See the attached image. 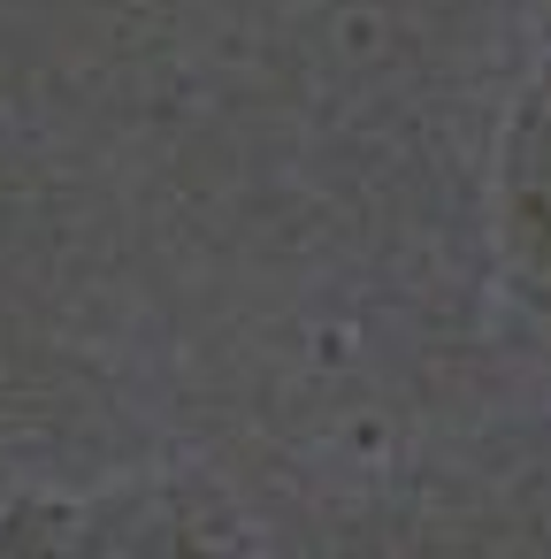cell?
I'll return each instance as SVG.
<instances>
[{
  "label": "cell",
  "instance_id": "6da1fadb",
  "mask_svg": "<svg viewBox=\"0 0 551 559\" xmlns=\"http://www.w3.org/2000/svg\"><path fill=\"white\" fill-rule=\"evenodd\" d=\"M505 215H513L520 261L551 284V70L528 85V100H520V116H513V146H505Z\"/></svg>",
  "mask_w": 551,
  "mask_h": 559
}]
</instances>
